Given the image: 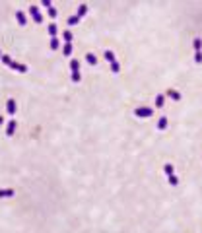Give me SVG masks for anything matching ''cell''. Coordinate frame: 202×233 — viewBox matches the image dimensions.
Instances as JSON below:
<instances>
[{
	"label": "cell",
	"mask_w": 202,
	"mask_h": 233,
	"mask_svg": "<svg viewBox=\"0 0 202 233\" xmlns=\"http://www.w3.org/2000/svg\"><path fill=\"white\" fill-rule=\"evenodd\" d=\"M134 115L138 116V119H150V116L154 115V111L150 109V107H136Z\"/></svg>",
	"instance_id": "cell-1"
},
{
	"label": "cell",
	"mask_w": 202,
	"mask_h": 233,
	"mask_svg": "<svg viewBox=\"0 0 202 233\" xmlns=\"http://www.w3.org/2000/svg\"><path fill=\"white\" fill-rule=\"evenodd\" d=\"M29 14H31V17H33L35 23H41V22H43V14L39 12V6H37V4H31V6H29Z\"/></svg>",
	"instance_id": "cell-2"
},
{
	"label": "cell",
	"mask_w": 202,
	"mask_h": 233,
	"mask_svg": "<svg viewBox=\"0 0 202 233\" xmlns=\"http://www.w3.org/2000/svg\"><path fill=\"white\" fill-rule=\"evenodd\" d=\"M16 126H17V122H16V121H8V126H6V136H8V138L14 136Z\"/></svg>",
	"instance_id": "cell-3"
},
{
	"label": "cell",
	"mask_w": 202,
	"mask_h": 233,
	"mask_svg": "<svg viewBox=\"0 0 202 233\" xmlns=\"http://www.w3.org/2000/svg\"><path fill=\"white\" fill-rule=\"evenodd\" d=\"M6 111L10 113V115H16V111H17V109H16V99H12V97H10V99L6 101Z\"/></svg>",
	"instance_id": "cell-4"
},
{
	"label": "cell",
	"mask_w": 202,
	"mask_h": 233,
	"mask_svg": "<svg viewBox=\"0 0 202 233\" xmlns=\"http://www.w3.org/2000/svg\"><path fill=\"white\" fill-rule=\"evenodd\" d=\"M16 20H17V23H20V25H25V23H27V17H25V14H23L22 10L16 12Z\"/></svg>",
	"instance_id": "cell-5"
},
{
	"label": "cell",
	"mask_w": 202,
	"mask_h": 233,
	"mask_svg": "<svg viewBox=\"0 0 202 233\" xmlns=\"http://www.w3.org/2000/svg\"><path fill=\"white\" fill-rule=\"evenodd\" d=\"M10 68H12V70H17V72H27V66H25V64H20V62H12Z\"/></svg>",
	"instance_id": "cell-6"
},
{
	"label": "cell",
	"mask_w": 202,
	"mask_h": 233,
	"mask_svg": "<svg viewBox=\"0 0 202 233\" xmlns=\"http://www.w3.org/2000/svg\"><path fill=\"white\" fill-rule=\"evenodd\" d=\"M47 31H49V35H51V37H57V33H58L57 23H55V22H51V23H49V27H47Z\"/></svg>",
	"instance_id": "cell-7"
},
{
	"label": "cell",
	"mask_w": 202,
	"mask_h": 233,
	"mask_svg": "<svg viewBox=\"0 0 202 233\" xmlns=\"http://www.w3.org/2000/svg\"><path fill=\"white\" fill-rule=\"evenodd\" d=\"M86 60H87V64H91V66L97 64V57H95L93 52H86Z\"/></svg>",
	"instance_id": "cell-8"
},
{
	"label": "cell",
	"mask_w": 202,
	"mask_h": 233,
	"mask_svg": "<svg viewBox=\"0 0 202 233\" xmlns=\"http://www.w3.org/2000/svg\"><path fill=\"white\" fill-rule=\"evenodd\" d=\"M165 95H169L171 99H175V101H179V99H181V93L177 92V89H167V92H165Z\"/></svg>",
	"instance_id": "cell-9"
},
{
	"label": "cell",
	"mask_w": 202,
	"mask_h": 233,
	"mask_svg": "<svg viewBox=\"0 0 202 233\" xmlns=\"http://www.w3.org/2000/svg\"><path fill=\"white\" fill-rule=\"evenodd\" d=\"M70 72H80V60H76V58L70 60Z\"/></svg>",
	"instance_id": "cell-10"
},
{
	"label": "cell",
	"mask_w": 202,
	"mask_h": 233,
	"mask_svg": "<svg viewBox=\"0 0 202 233\" xmlns=\"http://www.w3.org/2000/svg\"><path fill=\"white\" fill-rule=\"evenodd\" d=\"M14 196V189H0V198H10Z\"/></svg>",
	"instance_id": "cell-11"
},
{
	"label": "cell",
	"mask_w": 202,
	"mask_h": 233,
	"mask_svg": "<svg viewBox=\"0 0 202 233\" xmlns=\"http://www.w3.org/2000/svg\"><path fill=\"white\" fill-rule=\"evenodd\" d=\"M163 103H165V93L155 95V107H157V109H161V107H163Z\"/></svg>",
	"instance_id": "cell-12"
},
{
	"label": "cell",
	"mask_w": 202,
	"mask_h": 233,
	"mask_svg": "<svg viewBox=\"0 0 202 233\" xmlns=\"http://www.w3.org/2000/svg\"><path fill=\"white\" fill-rule=\"evenodd\" d=\"M87 14V4H80V6H78V12H76V16L78 17H84Z\"/></svg>",
	"instance_id": "cell-13"
},
{
	"label": "cell",
	"mask_w": 202,
	"mask_h": 233,
	"mask_svg": "<svg viewBox=\"0 0 202 233\" xmlns=\"http://www.w3.org/2000/svg\"><path fill=\"white\" fill-rule=\"evenodd\" d=\"M163 173L167 175V177L175 175V169H173V165H171V163H165V165H163Z\"/></svg>",
	"instance_id": "cell-14"
},
{
	"label": "cell",
	"mask_w": 202,
	"mask_h": 233,
	"mask_svg": "<svg viewBox=\"0 0 202 233\" xmlns=\"http://www.w3.org/2000/svg\"><path fill=\"white\" fill-rule=\"evenodd\" d=\"M192 47H195V52H200V51H202V39L196 37L195 41H192Z\"/></svg>",
	"instance_id": "cell-15"
},
{
	"label": "cell",
	"mask_w": 202,
	"mask_h": 233,
	"mask_svg": "<svg viewBox=\"0 0 202 233\" xmlns=\"http://www.w3.org/2000/svg\"><path fill=\"white\" fill-rule=\"evenodd\" d=\"M80 20H82V17H78V16H70L68 17V27H72V25H76V23H80Z\"/></svg>",
	"instance_id": "cell-16"
},
{
	"label": "cell",
	"mask_w": 202,
	"mask_h": 233,
	"mask_svg": "<svg viewBox=\"0 0 202 233\" xmlns=\"http://www.w3.org/2000/svg\"><path fill=\"white\" fill-rule=\"evenodd\" d=\"M157 128H160V130L167 128V119H165V116H160V121H157Z\"/></svg>",
	"instance_id": "cell-17"
},
{
	"label": "cell",
	"mask_w": 202,
	"mask_h": 233,
	"mask_svg": "<svg viewBox=\"0 0 202 233\" xmlns=\"http://www.w3.org/2000/svg\"><path fill=\"white\" fill-rule=\"evenodd\" d=\"M105 58H107L109 62H111V64H113V62H117V58H115V52H113V51H105V55H103Z\"/></svg>",
	"instance_id": "cell-18"
},
{
	"label": "cell",
	"mask_w": 202,
	"mask_h": 233,
	"mask_svg": "<svg viewBox=\"0 0 202 233\" xmlns=\"http://www.w3.org/2000/svg\"><path fill=\"white\" fill-rule=\"evenodd\" d=\"M49 47H51L52 51H57V49L60 47V41H58L57 37H51V43H49Z\"/></svg>",
	"instance_id": "cell-19"
},
{
	"label": "cell",
	"mask_w": 202,
	"mask_h": 233,
	"mask_svg": "<svg viewBox=\"0 0 202 233\" xmlns=\"http://www.w3.org/2000/svg\"><path fill=\"white\" fill-rule=\"evenodd\" d=\"M62 52H64V57H70V52H72V43H64Z\"/></svg>",
	"instance_id": "cell-20"
},
{
	"label": "cell",
	"mask_w": 202,
	"mask_h": 233,
	"mask_svg": "<svg viewBox=\"0 0 202 233\" xmlns=\"http://www.w3.org/2000/svg\"><path fill=\"white\" fill-rule=\"evenodd\" d=\"M62 39H64V43H72V31H62Z\"/></svg>",
	"instance_id": "cell-21"
},
{
	"label": "cell",
	"mask_w": 202,
	"mask_h": 233,
	"mask_svg": "<svg viewBox=\"0 0 202 233\" xmlns=\"http://www.w3.org/2000/svg\"><path fill=\"white\" fill-rule=\"evenodd\" d=\"M70 78H72V82H74V84H78V82H80V80H82L80 72H72V74H70Z\"/></svg>",
	"instance_id": "cell-22"
},
{
	"label": "cell",
	"mask_w": 202,
	"mask_h": 233,
	"mask_svg": "<svg viewBox=\"0 0 202 233\" xmlns=\"http://www.w3.org/2000/svg\"><path fill=\"white\" fill-rule=\"evenodd\" d=\"M169 185H171V186H177V185H179V177H177V175H171V177H169Z\"/></svg>",
	"instance_id": "cell-23"
},
{
	"label": "cell",
	"mask_w": 202,
	"mask_h": 233,
	"mask_svg": "<svg viewBox=\"0 0 202 233\" xmlns=\"http://www.w3.org/2000/svg\"><path fill=\"white\" fill-rule=\"evenodd\" d=\"M0 58H2V62H4V64H6V66H10V64H12V62H14V60H12L10 57H8V55H2V57H0Z\"/></svg>",
	"instance_id": "cell-24"
},
{
	"label": "cell",
	"mask_w": 202,
	"mask_h": 233,
	"mask_svg": "<svg viewBox=\"0 0 202 233\" xmlns=\"http://www.w3.org/2000/svg\"><path fill=\"white\" fill-rule=\"evenodd\" d=\"M195 62H196V64H202V51L195 52Z\"/></svg>",
	"instance_id": "cell-25"
},
{
	"label": "cell",
	"mask_w": 202,
	"mask_h": 233,
	"mask_svg": "<svg viewBox=\"0 0 202 233\" xmlns=\"http://www.w3.org/2000/svg\"><path fill=\"white\" fill-rule=\"evenodd\" d=\"M47 12H49V16L52 17V20H55V17H57V8H52V6H51V8H49Z\"/></svg>",
	"instance_id": "cell-26"
},
{
	"label": "cell",
	"mask_w": 202,
	"mask_h": 233,
	"mask_svg": "<svg viewBox=\"0 0 202 233\" xmlns=\"http://www.w3.org/2000/svg\"><path fill=\"white\" fill-rule=\"evenodd\" d=\"M111 70H113V72H119V70H121V64H119V62H113V64H111Z\"/></svg>",
	"instance_id": "cell-27"
},
{
	"label": "cell",
	"mask_w": 202,
	"mask_h": 233,
	"mask_svg": "<svg viewBox=\"0 0 202 233\" xmlns=\"http://www.w3.org/2000/svg\"><path fill=\"white\" fill-rule=\"evenodd\" d=\"M41 4H43V6H45V8H47V10H49V8L52 6V4H51V0H41Z\"/></svg>",
	"instance_id": "cell-28"
},
{
	"label": "cell",
	"mask_w": 202,
	"mask_h": 233,
	"mask_svg": "<svg viewBox=\"0 0 202 233\" xmlns=\"http://www.w3.org/2000/svg\"><path fill=\"white\" fill-rule=\"evenodd\" d=\"M2 122H4V116H2V115H0V124H2Z\"/></svg>",
	"instance_id": "cell-29"
},
{
	"label": "cell",
	"mask_w": 202,
	"mask_h": 233,
	"mask_svg": "<svg viewBox=\"0 0 202 233\" xmlns=\"http://www.w3.org/2000/svg\"><path fill=\"white\" fill-rule=\"evenodd\" d=\"M0 57H2V51H0Z\"/></svg>",
	"instance_id": "cell-30"
}]
</instances>
